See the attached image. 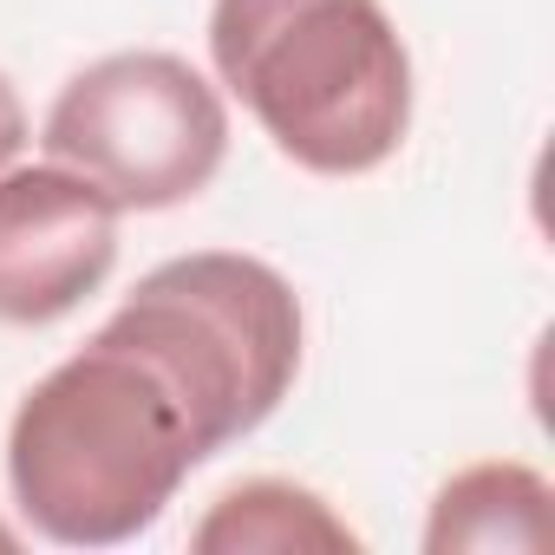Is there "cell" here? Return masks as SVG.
I'll return each instance as SVG.
<instances>
[{
  "instance_id": "cell-1",
  "label": "cell",
  "mask_w": 555,
  "mask_h": 555,
  "mask_svg": "<svg viewBox=\"0 0 555 555\" xmlns=\"http://www.w3.org/2000/svg\"><path fill=\"white\" fill-rule=\"evenodd\" d=\"M209 457L216 438L190 392L112 327L60 360L8 425V490L27 529L60 548L144 535Z\"/></svg>"
},
{
  "instance_id": "cell-2",
  "label": "cell",
  "mask_w": 555,
  "mask_h": 555,
  "mask_svg": "<svg viewBox=\"0 0 555 555\" xmlns=\"http://www.w3.org/2000/svg\"><path fill=\"white\" fill-rule=\"evenodd\" d=\"M209 60L314 177H366L412 131V53L379 0H216Z\"/></svg>"
},
{
  "instance_id": "cell-3",
  "label": "cell",
  "mask_w": 555,
  "mask_h": 555,
  "mask_svg": "<svg viewBox=\"0 0 555 555\" xmlns=\"http://www.w3.org/2000/svg\"><path fill=\"white\" fill-rule=\"evenodd\" d=\"M105 327L190 392L216 451L268 425L301 373V295L282 268L235 248L151 268Z\"/></svg>"
},
{
  "instance_id": "cell-4",
  "label": "cell",
  "mask_w": 555,
  "mask_h": 555,
  "mask_svg": "<svg viewBox=\"0 0 555 555\" xmlns=\"http://www.w3.org/2000/svg\"><path fill=\"white\" fill-rule=\"evenodd\" d=\"M40 144L118 209H177L216 183L229 105L177 53H105L60 86Z\"/></svg>"
},
{
  "instance_id": "cell-5",
  "label": "cell",
  "mask_w": 555,
  "mask_h": 555,
  "mask_svg": "<svg viewBox=\"0 0 555 555\" xmlns=\"http://www.w3.org/2000/svg\"><path fill=\"white\" fill-rule=\"evenodd\" d=\"M118 203L66 164L0 170V321L53 327L118 268Z\"/></svg>"
},
{
  "instance_id": "cell-6",
  "label": "cell",
  "mask_w": 555,
  "mask_h": 555,
  "mask_svg": "<svg viewBox=\"0 0 555 555\" xmlns=\"http://www.w3.org/2000/svg\"><path fill=\"white\" fill-rule=\"evenodd\" d=\"M548 542H555V490L542 470L509 464V457L457 470L431 496V516H425V555H464V548L542 555Z\"/></svg>"
},
{
  "instance_id": "cell-7",
  "label": "cell",
  "mask_w": 555,
  "mask_h": 555,
  "mask_svg": "<svg viewBox=\"0 0 555 555\" xmlns=\"http://www.w3.org/2000/svg\"><path fill=\"white\" fill-rule=\"evenodd\" d=\"M196 555H353L360 535L347 529V516H334L327 496H314L308 483L288 477H248L235 490H222L209 503V516L190 529Z\"/></svg>"
},
{
  "instance_id": "cell-8",
  "label": "cell",
  "mask_w": 555,
  "mask_h": 555,
  "mask_svg": "<svg viewBox=\"0 0 555 555\" xmlns=\"http://www.w3.org/2000/svg\"><path fill=\"white\" fill-rule=\"evenodd\" d=\"M21 151H27V105H21L14 79L0 73V170H8Z\"/></svg>"
},
{
  "instance_id": "cell-9",
  "label": "cell",
  "mask_w": 555,
  "mask_h": 555,
  "mask_svg": "<svg viewBox=\"0 0 555 555\" xmlns=\"http://www.w3.org/2000/svg\"><path fill=\"white\" fill-rule=\"evenodd\" d=\"M8 548H21V529H8V522H0V555H8Z\"/></svg>"
}]
</instances>
